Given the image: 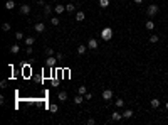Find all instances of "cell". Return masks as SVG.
Wrapping results in <instances>:
<instances>
[{
  "instance_id": "cell-1",
  "label": "cell",
  "mask_w": 168,
  "mask_h": 125,
  "mask_svg": "<svg viewBox=\"0 0 168 125\" xmlns=\"http://www.w3.org/2000/svg\"><path fill=\"white\" fill-rule=\"evenodd\" d=\"M101 39L103 41H111L113 39V29L111 27H104L101 31Z\"/></svg>"
},
{
  "instance_id": "cell-2",
  "label": "cell",
  "mask_w": 168,
  "mask_h": 125,
  "mask_svg": "<svg viewBox=\"0 0 168 125\" xmlns=\"http://www.w3.org/2000/svg\"><path fill=\"white\" fill-rule=\"evenodd\" d=\"M160 12V7H158V5H148V8H146V14H148V17H155L156 14Z\"/></svg>"
},
{
  "instance_id": "cell-3",
  "label": "cell",
  "mask_w": 168,
  "mask_h": 125,
  "mask_svg": "<svg viewBox=\"0 0 168 125\" xmlns=\"http://www.w3.org/2000/svg\"><path fill=\"white\" fill-rule=\"evenodd\" d=\"M57 61H59L57 57H52V56H49L47 59H45V66H47V68H54Z\"/></svg>"
},
{
  "instance_id": "cell-4",
  "label": "cell",
  "mask_w": 168,
  "mask_h": 125,
  "mask_svg": "<svg viewBox=\"0 0 168 125\" xmlns=\"http://www.w3.org/2000/svg\"><path fill=\"white\" fill-rule=\"evenodd\" d=\"M101 97H103V100H104V101H109V100L113 98V91H111V90H104Z\"/></svg>"
},
{
  "instance_id": "cell-5",
  "label": "cell",
  "mask_w": 168,
  "mask_h": 125,
  "mask_svg": "<svg viewBox=\"0 0 168 125\" xmlns=\"http://www.w3.org/2000/svg\"><path fill=\"white\" fill-rule=\"evenodd\" d=\"M20 14H22V15H27V14H30V5L22 4V5H20Z\"/></svg>"
},
{
  "instance_id": "cell-6",
  "label": "cell",
  "mask_w": 168,
  "mask_h": 125,
  "mask_svg": "<svg viewBox=\"0 0 168 125\" xmlns=\"http://www.w3.org/2000/svg\"><path fill=\"white\" fill-rule=\"evenodd\" d=\"M34 29H35L37 34H40V32H44V31H45V25L42 24V22H37V24L34 25Z\"/></svg>"
},
{
  "instance_id": "cell-7",
  "label": "cell",
  "mask_w": 168,
  "mask_h": 125,
  "mask_svg": "<svg viewBox=\"0 0 168 125\" xmlns=\"http://www.w3.org/2000/svg\"><path fill=\"white\" fill-rule=\"evenodd\" d=\"M121 118H123V113H119V112H114L111 115V120H114V122H119Z\"/></svg>"
},
{
  "instance_id": "cell-8",
  "label": "cell",
  "mask_w": 168,
  "mask_h": 125,
  "mask_svg": "<svg viewBox=\"0 0 168 125\" xmlns=\"http://www.w3.org/2000/svg\"><path fill=\"white\" fill-rule=\"evenodd\" d=\"M84 100H86V98H84L82 95H76V97H74V100H72V101H74L76 105H81V103H82Z\"/></svg>"
},
{
  "instance_id": "cell-9",
  "label": "cell",
  "mask_w": 168,
  "mask_h": 125,
  "mask_svg": "<svg viewBox=\"0 0 168 125\" xmlns=\"http://www.w3.org/2000/svg\"><path fill=\"white\" fill-rule=\"evenodd\" d=\"M88 47H89V49H98V41H96V39H89Z\"/></svg>"
},
{
  "instance_id": "cell-10",
  "label": "cell",
  "mask_w": 168,
  "mask_h": 125,
  "mask_svg": "<svg viewBox=\"0 0 168 125\" xmlns=\"http://www.w3.org/2000/svg\"><path fill=\"white\" fill-rule=\"evenodd\" d=\"M84 19H86V14H84L82 10H79V12L76 14V20H77V22H82Z\"/></svg>"
},
{
  "instance_id": "cell-11",
  "label": "cell",
  "mask_w": 168,
  "mask_h": 125,
  "mask_svg": "<svg viewBox=\"0 0 168 125\" xmlns=\"http://www.w3.org/2000/svg\"><path fill=\"white\" fill-rule=\"evenodd\" d=\"M54 10H56V14H64V10H66V5H56L54 7Z\"/></svg>"
},
{
  "instance_id": "cell-12",
  "label": "cell",
  "mask_w": 168,
  "mask_h": 125,
  "mask_svg": "<svg viewBox=\"0 0 168 125\" xmlns=\"http://www.w3.org/2000/svg\"><path fill=\"white\" fill-rule=\"evenodd\" d=\"M14 7H15V2H14V0H7V2H5V8H7V10H12Z\"/></svg>"
},
{
  "instance_id": "cell-13",
  "label": "cell",
  "mask_w": 168,
  "mask_h": 125,
  "mask_svg": "<svg viewBox=\"0 0 168 125\" xmlns=\"http://www.w3.org/2000/svg\"><path fill=\"white\" fill-rule=\"evenodd\" d=\"M145 27L148 29V31H153V29H155V22H153V20H146V22H145Z\"/></svg>"
},
{
  "instance_id": "cell-14",
  "label": "cell",
  "mask_w": 168,
  "mask_h": 125,
  "mask_svg": "<svg viewBox=\"0 0 168 125\" xmlns=\"http://www.w3.org/2000/svg\"><path fill=\"white\" fill-rule=\"evenodd\" d=\"M86 49H88V46L79 44V46H77V54H81V56H82V54H86Z\"/></svg>"
},
{
  "instance_id": "cell-15",
  "label": "cell",
  "mask_w": 168,
  "mask_h": 125,
  "mask_svg": "<svg viewBox=\"0 0 168 125\" xmlns=\"http://www.w3.org/2000/svg\"><path fill=\"white\" fill-rule=\"evenodd\" d=\"M135 113H133V110H124L123 112V118H131Z\"/></svg>"
},
{
  "instance_id": "cell-16",
  "label": "cell",
  "mask_w": 168,
  "mask_h": 125,
  "mask_svg": "<svg viewBox=\"0 0 168 125\" xmlns=\"http://www.w3.org/2000/svg\"><path fill=\"white\" fill-rule=\"evenodd\" d=\"M19 51H20V46H19V44H14V46H10V53H12V54H17Z\"/></svg>"
},
{
  "instance_id": "cell-17",
  "label": "cell",
  "mask_w": 168,
  "mask_h": 125,
  "mask_svg": "<svg viewBox=\"0 0 168 125\" xmlns=\"http://www.w3.org/2000/svg\"><path fill=\"white\" fill-rule=\"evenodd\" d=\"M57 110H59V107H57L56 103H51V105H49V112H51V113H56Z\"/></svg>"
},
{
  "instance_id": "cell-18",
  "label": "cell",
  "mask_w": 168,
  "mask_h": 125,
  "mask_svg": "<svg viewBox=\"0 0 168 125\" xmlns=\"http://www.w3.org/2000/svg\"><path fill=\"white\" fill-rule=\"evenodd\" d=\"M150 103H151V107H153V108H158V107H160V100H158V98H153V100L150 101Z\"/></svg>"
},
{
  "instance_id": "cell-19",
  "label": "cell",
  "mask_w": 168,
  "mask_h": 125,
  "mask_svg": "<svg viewBox=\"0 0 168 125\" xmlns=\"http://www.w3.org/2000/svg\"><path fill=\"white\" fill-rule=\"evenodd\" d=\"M34 42H35L34 37H25V46H34Z\"/></svg>"
},
{
  "instance_id": "cell-20",
  "label": "cell",
  "mask_w": 168,
  "mask_h": 125,
  "mask_svg": "<svg viewBox=\"0 0 168 125\" xmlns=\"http://www.w3.org/2000/svg\"><path fill=\"white\" fill-rule=\"evenodd\" d=\"M99 7H101V8L109 7V0H99Z\"/></svg>"
},
{
  "instance_id": "cell-21",
  "label": "cell",
  "mask_w": 168,
  "mask_h": 125,
  "mask_svg": "<svg viewBox=\"0 0 168 125\" xmlns=\"http://www.w3.org/2000/svg\"><path fill=\"white\" fill-rule=\"evenodd\" d=\"M66 10H67V12H74V10H76V5H74V4H67V5H66Z\"/></svg>"
},
{
  "instance_id": "cell-22",
  "label": "cell",
  "mask_w": 168,
  "mask_h": 125,
  "mask_svg": "<svg viewBox=\"0 0 168 125\" xmlns=\"http://www.w3.org/2000/svg\"><path fill=\"white\" fill-rule=\"evenodd\" d=\"M59 100L61 101H66V100H67V93H66V91H61L59 93Z\"/></svg>"
},
{
  "instance_id": "cell-23",
  "label": "cell",
  "mask_w": 168,
  "mask_h": 125,
  "mask_svg": "<svg viewBox=\"0 0 168 125\" xmlns=\"http://www.w3.org/2000/svg\"><path fill=\"white\" fill-rule=\"evenodd\" d=\"M77 93H79V95H86V93H88V88H86V86H79V88H77Z\"/></svg>"
},
{
  "instance_id": "cell-24",
  "label": "cell",
  "mask_w": 168,
  "mask_h": 125,
  "mask_svg": "<svg viewBox=\"0 0 168 125\" xmlns=\"http://www.w3.org/2000/svg\"><path fill=\"white\" fill-rule=\"evenodd\" d=\"M158 39H160V37L156 36V34H153V36L150 37V42H151V44H156V42H158Z\"/></svg>"
},
{
  "instance_id": "cell-25",
  "label": "cell",
  "mask_w": 168,
  "mask_h": 125,
  "mask_svg": "<svg viewBox=\"0 0 168 125\" xmlns=\"http://www.w3.org/2000/svg\"><path fill=\"white\" fill-rule=\"evenodd\" d=\"M51 24L52 25H59V17H51Z\"/></svg>"
},
{
  "instance_id": "cell-26",
  "label": "cell",
  "mask_w": 168,
  "mask_h": 125,
  "mask_svg": "<svg viewBox=\"0 0 168 125\" xmlns=\"http://www.w3.org/2000/svg\"><path fill=\"white\" fill-rule=\"evenodd\" d=\"M45 54H47V56H54V49L47 47V49H45Z\"/></svg>"
},
{
  "instance_id": "cell-27",
  "label": "cell",
  "mask_w": 168,
  "mask_h": 125,
  "mask_svg": "<svg viewBox=\"0 0 168 125\" xmlns=\"http://www.w3.org/2000/svg\"><path fill=\"white\" fill-rule=\"evenodd\" d=\"M114 103H116V107H118V108H121V107L124 105V100H116Z\"/></svg>"
},
{
  "instance_id": "cell-28",
  "label": "cell",
  "mask_w": 168,
  "mask_h": 125,
  "mask_svg": "<svg viewBox=\"0 0 168 125\" xmlns=\"http://www.w3.org/2000/svg\"><path fill=\"white\" fill-rule=\"evenodd\" d=\"M44 14H45V15L51 14V7H49V5H44Z\"/></svg>"
},
{
  "instance_id": "cell-29",
  "label": "cell",
  "mask_w": 168,
  "mask_h": 125,
  "mask_svg": "<svg viewBox=\"0 0 168 125\" xmlns=\"http://www.w3.org/2000/svg\"><path fill=\"white\" fill-rule=\"evenodd\" d=\"M2 29H4V31H10V24H8V22H5V24L2 25Z\"/></svg>"
},
{
  "instance_id": "cell-30",
  "label": "cell",
  "mask_w": 168,
  "mask_h": 125,
  "mask_svg": "<svg viewBox=\"0 0 168 125\" xmlns=\"http://www.w3.org/2000/svg\"><path fill=\"white\" fill-rule=\"evenodd\" d=\"M15 37H17L19 41H22V39H24V32H17V34H15Z\"/></svg>"
},
{
  "instance_id": "cell-31",
  "label": "cell",
  "mask_w": 168,
  "mask_h": 125,
  "mask_svg": "<svg viewBox=\"0 0 168 125\" xmlns=\"http://www.w3.org/2000/svg\"><path fill=\"white\" fill-rule=\"evenodd\" d=\"M34 53V49H32V46H27V54H32Z\"/></svg>"
},
{
  "instance_id": "cell-32",
  "label": "cell",
  "mask_w": 168,
  "mask_h": 125,
  "mask_svg": "<svg viewBox=\"0 0 168 125\" xmlns=\"http://www.w3.org/2000/svg\"><path fill=\"white\" fill-rule=\"evenodd\" d=\"M56 57H57L59 61H61V59H64V56H62V53H57V54H56Z\"/></svg>"
},
{
  "instance_id": "cell-33",
  "label": "cell",
  "mask_w": 168,
  "mask_h": 125,
  "mask_svg": "<svg viewBox=\"0 0 168 125\" xmlns=\"http://www.w3.org/2000/svg\"><path fill=\"white\" fill-rule=\"evenodd\" d=\"M94 123H96V120H94V118H89V120H88V125H94Z\"/></svg>"
},
{
  "instance_id": "cell-34",
  "label": "cell",
  "mask_w": 168,
  "mask_h": 125,
  "mask_svg": "<svg viewBox=\"0 0 168 125\" xmlns=\"http://www.w3.org/2000/svg\"><path fill=\"white\" fill-rule=\"evenodd\" d=\"M84 98H86V100H91L92 95H91V93H86V95H84Z\"/></svg>"
},
{
  "instance_id": "cell-35",
  "label": "cell",
  "mask_w": 168,
  "mask_h": 125,
  "mask_svg": "<svg viewBox=\"0 0 168 125\" xmlns=\"http://www.w3.org/2000/svg\"><path fill=\"white\" fill-rule=\"evenodd\" d=\"M133 2H135V4H143L145 0H133Z\"/></svg>"
},
{
  "instance_id": "cell-36",
  "label": "cell",
  "mask_w": 168,
  "mask_h": 125,
  "mask_svg": "<svg viewBox=\"0 0 168 125\" xmlns=\"http://www.w3.org/2000/svg\"><path fill=\"white\" fill-rule=\"evenodd\" d=\"M166 110H168V101H166Z\"/></svg>"
},
{
  "instance_id": "cell-37",
  "label": "cell",
  "mask_w": 168,
  "mask_h": 125,
  "mask_svg": "<svg viewBox=\"0 0 168 125\" xmlns=\"http://www.w3.org/2000/svg\"><path fill=\"white\" fill-rule=\"evenodd\" d=\"M35 2H39V0H35Z\"/></svg>"
}]
</instances>
